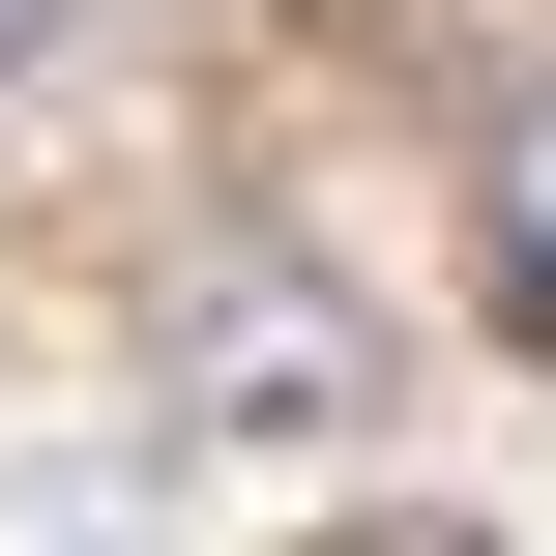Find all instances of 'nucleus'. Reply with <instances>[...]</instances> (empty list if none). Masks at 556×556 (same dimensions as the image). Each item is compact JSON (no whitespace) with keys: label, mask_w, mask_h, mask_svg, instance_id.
<instances>
[{"label":"nucleus","mask_w":556,"mask_h":556,"mask_svg":"<svg viewBox=\"0 0 556 556\" xmlns=\"http://www.w3.org/2000/svg\"><path fill=\"white\" fill-rule=\"evenodd\" d=\"M205 410H235V440H323V410H352V323H293V264H235V323H205Z\"/></svg>","instance_id":"nucleus-1"},{"label":"nucleus","mask_w":556,"mask_h":556,"mask_svg":"<svg viewBox=\"0 0 556 556\" xmlns=\"http://www.w3.org/2000/svg\"><path fill=\"white\" fill-rule=\"evenodd\" d=\"M469 205H498V293H528V323H556V59H528V88H498V147H469Z\"/></svg>","instance_id":"nucleus-2"},{"label":"nucleus","mask_w":556,"mask_h":556,"mask_svg":"<svg viewBox=\"0 0 556 556\" xmlns=\"http://www.w3.org/2000/svg\"><path fill=\"white\" fill-rule=\"evenodd\" d=\"M59 29H88V0H0V88H29V59H59Z\"/></svg>","instance_id":"nucleus-3"}]
</instances>
